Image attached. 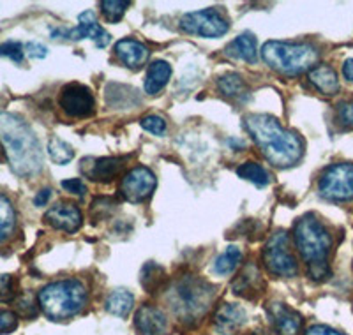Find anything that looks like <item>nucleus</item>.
Returning a JSON list of instances; mask_svg holds the SVG:
<instances>
[{"mask_svg": "<svg viewBox=\"0 0 353 335\" xmlns=\"http://www.w3.org/2000/svg\"><path fill=\"white\" fill-rule=\"evenodd\" d=\"M0 141L11 170L18 176H34L43 170L44 157L39 140L23 119L12 113H0Z\"/></svg>", "mask_w": 353, "mask_h": 335, "instance_id": "f257e3e1", "label": "nucleus"}, {"mask_svg": "<svg viewBox=\"0 0 353 335\" xmlns=\"http://www.w3.org/2000/svg\"><path fill=\"white\" fill-rule=\"evenodd\" d=\"M244 128L253 136L254 143L270 164L277 168H290L302 157V141L295 132L286 131L279 120L270 115H249L244 119Z\"/></svg>", "mask_w": 353, "mask_h": 335, "instance_id": "f03ea898", "label": "nucleus"}, {"mask_svg": "<svg viewBox=\"0 0 353 335\" xmlns=\"http://www.w3.org/2000/svg\"><path fill=\"white\" fill-rule=\"evenodd\" d=\"M293 236L302 260L307 263L309 277L313 281H325L330 276L327 258L332 247L329 230L314 216H304L295 224Z\"/></svg>", "mask_w": 353, "mask_h": 335, "instance_id": "7ed1b4c3", "label": "nucleus"}, {"mask_svg": "<svg viewBox=\"0 0 353 335\" xmlns=\"http://www.w3.org/2000/svg\"><path fill=\"white\" fill-rule=\"evenodd\" d=\"M39 305L52 321H64L83 311L87 287L78 279H64L44 286L39 292Z\"/></svg>", "mask_w": 353, "mask_h": 335, "instance_id": "20e7f679", "label": "nucleus"}, {"mask_svg": "<svg viewBox=\"0 0 353 335\" xmlns=\"http://www.w3.org/2000/svg\"><path fill=\"white\" fill-rule=\"evenodd\" d=\"M261 57L274 71L286 76H297L314 69L320 55L313 44L269 41L261 48Z\"/></svg>", "mask_w": 353, "mask_h": 335, "instance_id": "39448f33", "label": "nucleus"}, {"mask_svg": "<svg viewBox=\"0 0 353 335\" xmlns=\"http://www.w3.org/2000/svg\"><path fill=\"white\" fill-rule=\"evenodd\" d=\"M214 292L216 290L203 281L184 277L172 290V307L182 319H194L210 307Z\"/></svg>", "mask_w": 353, "mask_h": 335, "instance_id": "423d86ee", "label": "nucleus"}, {"mask_svg": "<svg viewBox=\"0 0 353 335\" xmlns=\"http://www.w3.org/2000/svg\"><path fill=\"white\" fill-rule=\"evenodd\" d=\"M263 263L270 274L277 277H295L299 265L290 251V238L285 232H277L270 236L263 249Z\"/></svg>", "mask_w": 353, "mask_h": 335, "instance_id": "0eeeda50", "label": "nucleus"}, {"mask_svg": "<svg viewBox=\"0 0 353 335\" xmlns=\"http://www.w3.org/2000/svg\"><path fill=\"white\" fill-rule=\"evenodd\" d=\"M318 191L329 201L353 200V164L339 163L327 168L320 176Z\"/></svg>", "mask_w": 353, "mask_h": 335, "instance_id": "6e6552de", "label": "nucleus"}, {"mask_svg": "<svg viewBox=\"0 0 353 335\" xmlns=\"http://www.w3.org/2000/svg\"><path fill=\"white\" fill-rule=\"evenodd\" d=\"M181 28L193 36L212 39V37L225 36L228 32L230 23L217 9H203V11L184 14L181 20Z\"/></svg>", "mask_w": 353, "mask_h": 335, "instance_id": "1a4fd4ad", "label": "nucleus"}, {"mask_svg": "<svg viewBox=\"0 0 353 335\" xmlns=\"http://www.w3.org/2000/svg\"><path fill=\"white\" fill-rule=\"evenodd\" d=\"M59 104L62 112L71 119H88L96 112V101L90 88L81 83L65 85L59 97Z\"/></svg>", "mask_w": 353, "mask_h": 335, "instance_id": "9d476101", "label": "nucleus"}, {"mask_svg": "<svg viewBox=\"0 0 353 335\" xmlns=\"http://www.w3.org/2000/svg\"><path fill=\"white\" fill-rule=\"evenodd\" d=\"M156 175L150 172L149 168L138 166L132 168L131 172H128L124 175V179L121 180V187L119 192L124 198L125 201H131V203H140L145 198H149L150 194L156 189Z\"/></svg>", "mask_w": 353, "mask_h": 335, "instance_id": "9b49d317", "label": "nucleus"}, {"mask_svg": "<svg viewBox=\"0 0 353 335\" xmlns=\"http://www.w3.org/2000/svg\"><path fill=\"white\" fill-rule=\"evenodd\" d=\"M80 23H78L77 28H71V30H53L52 37H68V39L72 41H80V39H92L96 43L97 48H105L108 46L110 43V34L106 32L105 28L101 27L99 23L96 21V17H94V12L85 11L81 12L80 17H78Z\"/></svg>", "mask_w": 353, "mask_h": 335, "instance_id": "f8f14e48", "label": "nucleus"}, {"mask_svg": "<svg viewBox=\"0 0 353 335\" xmlns=\"http://www.w3.org/2000/svg\"><path fill=\"white\" fill-rule=\"evenodd\" d=\"M44 221L55 230H61L65 233L78 232L83 224V216H81L80 208L72 203H59L50 208L44 214Z\"/></svg>", "mask_w": 353, "mask_h": 335, "instance_id": "ddd939ff", "label": "nucleus"}, {"mask_svg": "<svg viewBox=\"0 0 353 335\" xmlns=\"http://www.w3.org/2000/svg\"><path fill=\"white\" fill-rule=\"evenodd\" d=\"M121 168L122 159L117 157H85L81 161V173L94 182H112Z\"/></svg>", "mask_w": 353, "mask_h": 335, "instance_id": "4468645a", "label": "nucleus"}, {"mask_svg": "<svg viewBox=\"0 0 353 335\" xmlns=\"http://www.w3.org/2000/svg\"><path fill=\"white\" fill-rule=\"evenodd\" d=\"M134 325L140 335H166L168 321L165 312L152 305H143L134 316Z\"/></svg>", "mask_w": 353, "mask_h": 335, "instance_id": "2eb2a0df", "label": "nucleus"}, {"mask_svg": "<svg viewBox=\"0 0 353 335\" xmlns=\"http://www.w3.org/2000/svg\"><path fill=\"white\" fill-rule=\"evenodd\" d=\"M270 319L281 335H297L302 327V316L285 303H270Z\"/></svg>", "mask_w": 353, "mask_h": 335, "instance_id": "dca6fc26", "label": "nucleus"}, {"mask_svg": "<svg viewBox=\"0 0 353 335\" xmlns=\"http://www.w3.org/2000/svg\"><path fill=\"white\" fill-rule=\"evenodd\" d=\"M245 323V311L237 303H223L216 311V328L223 335H232Z\"/></svg>", "mask_w": 353, "mask_h": 335, "instance_id": "f3484780", "label": "nucleus"}, {"mask_svg": "<svg viewBox=\"0 0 353 335\" xmlns=\"http://www.w3.org/2000/svg\"><path fill=\"white\" fill-rule=\"evenodd\" d=\"M115 53L122 64L128 68L138 69L149 59V50L147 46L134 39H122L115 44Z\"/></svg>", "mask_w": 353, "mask_h": 335, "instance_id": "a211bd4d", "label": "nucleus"}, {"mask_svg": "<svg viewBox=\"0 0 353 335\" xmlns=\"http://www.w3.org/2000/svg\"><path fill=\"white\" fill-rule=\"evenodd\" d=\"M170 76H172V65L166 60L152 62L149 65V71H147V78H145V92L149 94V96L159 94L170 81Z\"/></svg>", "mask_w": 353, "mask_h": 335, "instance_id": "6ab92c4d", "label": "nucleus"}, {"mask_svg": "<svg viewBox=\"0 0 353 335\" xmlns=\"http://www.w3.org/2000/svg\"><path fill=\"white\" fill-rule=\"evenodd\" d=\"M309 81L325 96H334L339 90V80L332 68L329 65H316L309 71Z\"/></svg>", "mask_w": 353, "mask_h": 335, "instance_id": "aec40b11", "label": "nucleus"}, {"mask_svg": "<svg viewBox=\"0 0 353 335\" xmlns=\"http://www.w3.org/2000/svg\"><path fill=\"white\" fill-rule=\"evenodd\" d=\"M226 55L233 57V59L244 60V62H254L258 57V48H256V39L253 37V34H241L239 37L232 41L226 48Z\"/></svg>", "mask_w": 353, "mask_h": 335, "instance_id": "412c9836", "label": "nucleus"}, {"mask_svg": "<svg viewBox=\"0 0 353 335\" xmlns=\"http://www.w3.org/2000/svg\"><path fill=\"white\" fill-rule=\"evenodd\" d=\"M260 272L258 268L254 267L253 263H249L248 267L244 268L241 276L237 279L233 281L232 290L235 295H242V296H251L249 293H258V283H260Z\"/></svg>", "mask_w": 353, "mask_h": 335, "instance_id": "4be33fe9", "label": "nucleus"}, {"mask_svg": "<svg viewBox=\"0 0 353 335\" xmlns=\"http://www.w3.org/2000/svg\"><path fill=\"white\" fill-rule=\"evenodd\" d=\"M17 212L8 196L0 192V243H4L14 232Z\"/></svg>", "mask_w": 353, "mask_h": 335, "instance_id": "5701e85b", "label": "nucleus"}, {"mask_svg": "<svg viewBox=\"0 0 353 335\" xmlns=\"http://www.w3.org/2000/svg\"><path fill=\"white\" fill-rule=\"evenodd\" d=\"M132 303H134V296L131 293L125 292V290H117L106 298V311L113 316L124 318L131 311Z\"/></svg>", "mask_w": 353, "mask_h": 335, "instance_id": "b1692460", "label": "nucleus"}, {"mask_svg": "<svg viewBox=\"0 0 353 335\" xmlns=\"http://www.w3.org/2000/svg\"><path fill=\"white\" fill-rule=\"evenodd\" d=\"M237 175L241 176V179L251 182V184H254L256 187H265V185H269L270 182V176L269 173H267V170H265L263 166H260L258 163H251V161L241 164V166L237 168Z\"/></svg>", "mask_w": 353, "mask_h": 335, "instance_id": "393cba45", "label": "nucleus"}, {"mask_svg": "<svg viewBox=\"0 0 353 335\" xmlns=\"http://www.w3.org/2000/svg\"><path fill=\"white\" fill-rule=\"evenodd\" d=\"M241 258L242 254L241 251H239V247L232 245V247L226 249V251L214 261V272L219 274V276H228V274H232V272L237 268V265L241 263Z\"/></svg>", "mask_w": 353, "mask_h": 335, "instance_id": "a878e982", "label": "nucleus"}, {"mask_svg": "<svg viewBox=\"0 0 353 335\" xmlns=\"http://www.w3.org/2000/svg\"><path fill=\"white\" fill-rule=\"evenodd\" d=\"M48 154L50 157H52L53 163L57 164H68L74 159V150H72L71 145L65 143L61 138H57V136L50 138Z\"/></svg>", "mask_w": 353, "mask_h": 335, "instance_id": "bb28decb", "label": "nucleus"}, {"mask_svg": "<svg viewBox=\"0 0 353 335\" xmlns=\"http://www.w3.org/2000/svg\"><path fill=\"white\" fill-rule=\"evenodd\" d=\"M217 87L225 96L228 97H237L245 92V83L237 72H228V74L221 76L217 81Z\"/></svg>", "mask_w": 353, "mask_h": 335, "instance_id": "cd10ccee", "label": "nucleus"}, {"mask_svg": "<svg viewBox=\"0 0 353 335\" xmlns=\"http://www.w3.org/2000/svg\"><path fill=\"white\" fill-rule=\"evenodd\" d=\"M129 6L131 4L125 2V0H105V2H101V11H103L106 20L112 21V23H117V21L124 17L125 9Z\"/></svg>", "mask_w": 353, "mask_h": 335, "instance_id": "c85d7f7f", "label": "nucleus"}, {"mask_svg": "<svg viewBox=\"0 0 353 335\" xmlns=\"http://www.w3.org/2000/svg\"><path fill=\"white\" fill-rule=\"evenodd\" d=\"M23 46L17 41H8V43L0 44V57H9L11 60H14L17 64H20L23 60Z\"/></svg>", "mask_w": 353, "mask_h": 335, "instance_id": "c756f323", "label": "nucleus"}, {"mask_svg": "<svg viewBox=\"0 0 353 335\" xmlns=\"http://www.w3.org/2000/svg\"><path fill=\"white\" fill-rule=\"evenodd\" d=\"M141 128H143L145 131L152 132V134L161 136V134H165L166 122L165 119H161L159 115H149L141 120Z\"/></svg>", "mask_w": 353, "mask_h": 335, "instance_id": "7c9ffc66", "label": "nucleus"}, {"mask_svg": "<svg viewBox=\"0 0 353 335\" xmlns=\"http://www.w3.org/2000/svg\"><path fill=\"white\" fill-rule=\"evenodd\" d=\"M18 318L11 311H0V334H9V332L17 330Z\"/></svg>", "mask_w": 353, "mask_h": 335, "instance_id": "2f4dec72", "label": "nucleus"}, {"mask_svg": "<svg viewBox=\"0 0 353 335\" xmlns=\"http://www.w3.org/2000/svg\"><path fill=\"white\" fill-rule=\"evenodd\" d=\"M14 296V284L11 276H0V302H9Z\"/></svg>", "mask_w": 353, "mask_h": 335, "instance_id": "473e14b6", "label": "nucleus"}, {"mask_svg": "<svg viewBox=\"0 0 353 335\" xmlns=\"http://www.w3.org/2000/svg\"><path fill=\"white\" fill-rule=\"evenodd\" d=\"M62 187L68 192H72V194L77 196H85V192H87V187H85V184L80 179L64 180V182H62Z\"/></svg>", "mask_w": 353, "mask_h": 335, "instance_id": "72a5a7b5", "label": "nucleus"}, {"mask_svg": "<svg viewBox=\"0 0 353 335\" xmlns=\"http://www.w3.org/2000/svg\"><path fill=\"white\" fill-rule=\"evenodd\" d=\"M25 48H27L28 57H32V59H44L48 55V48L41 43H28Z\"/></svg>", "mask_w": 353, "mask_h": 335, "instance_id": "f704fd0d", "label": "nucleus"}, {"mask_svg": "<svg viewBox=\"0 0 353 335\" xmlns=\"http://www.w3.org/2000/svg\"><path fill=\"white\" fill-rule=\"evenodd\" d=\"M305 335H343V334H339V332L334 330V328L325 327V325H314V327L309 328Z\"/></svg>", "mask_w": 353, "mask_h": 335, "instance_id": "c9c22d12", "label": "nucleus"}, {"mask_svg": "<svg viewBox=\"0 0 353 335\" xmlns=\"http://www.w3.org/2000/svg\"><path fill=\"white\" fill-rule=\"evenodd\" d=\"M50 198H52V189H41L36 198H34V205L36 207H44V205L48 203Z\"/></svg>", "mask_w": 353, "mask_h": 335, "instance_id": "e433bc0d", "label": "nucleus"}, {"mask_svg": "<svg viewBox=\"0 0 353 335\" xmlns=\"http://www.w3.org/2000/svg\"><path fill=\"white\" fill-rule=\"evenodd\" d=\"M341 120L345 122V124L353 125V103H348L345 104V106H341Z\"/></svg>", "mask_w": 353, "mask_h": 335, "instance_id": "4c0bfd02", "label": "nucleus"}, {"mask_svg": "<svg viewBox=\"0 0 353 335\" xmlns=\"http://www.w3.org/2000/svg\"><path fill=\"white\" fill-rule=\"evenodd\" d=\"M343 74L348 81H353V59L345 60V64H343Z\"/></svg>", "mask_w": 353, "mask_h": 335, "instance_id": "58836bf2", "label": "nucleus"}, {"mask_svg": "<svg viewBox=\"0 0 353 335\" xmlns=\"http://www.w3.org/2000/svg\"><path fill=\"white\" fill-rule=\"evenodd\" d=\"M260 335H263V334H260Z\"/></svg>", "mask_w": 353, "mask_h": 335, "instance_id": "ea45409f", "label": "nucleus"}]
</instances>
